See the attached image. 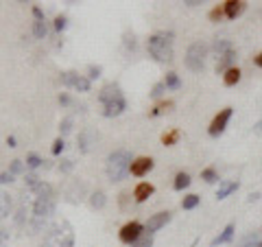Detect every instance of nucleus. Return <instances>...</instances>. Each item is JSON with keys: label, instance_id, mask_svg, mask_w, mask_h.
Returning a JSON list of instances; mask_svg holds the SVG:
<instances>
[{"label": "nucleus", "instance_id": "obj_1", "mask_svg": "<svg viewBox=\"0 0 262 247\" xmlns=\"http://www.w3.org/2000/svg\"><path fill=\"white\" fill-rule=\"evenodd\" d=\"M55 212V193H53V186L42 182L37 186L35 197H33V210H31V228L33 230H39L46 219H51V215Z\"/></svg>", "mask_w": 262, "mask_h": 247}, {"label": "nucleus", "instance_id": "obj_2", "mask_svg": "<svg viewBox=\"0 0 262 247\" xmlns=\"http://www.w3.org/2000/svg\"><path fill=\"white\" fill-rule=\"evenodd\" d=\"M98 101L103 103V114L107 118H114V116H120L122 112L127 110V101L125 96H122L120 88L116 84H110L101 90V94H98Z\"/></svg>", "mask_w": 262, "mask_h": 247}, {"label": "nucleus", "instance_id": "obj_3", "mask_svg": "<svg viewBox=\"0 0 262 247\" xmlns=\"http://www.w3.org/2000/svg\"><path fill=\"white\" fill-rule=\"evenodd\" d=\"M146 48L155 61H170L173 59V35L170 33H155L149 37Z\"/></svg>", "mask_w": 262, "mask_h": 247}, {"label": "nucleus", "instance_id": "obj_4", "mask_svg": "<svg viewBox=\"0 0 262 247\" xmlns=\"http://www.w3.org/2000/svg\"><path fill=\"white\" fill-rule=\"evenodd\" d=\"M129 169H131V153L129 151L118 149V151L110 153V158H107V177L112 179V182H120V179H125Z\"/></svg>", "mask_w": 262, "mask_h": 247}, {"label": "nucleus", "instance_id": "obj_5", "mask_svg": "<svg viewBox=\"0 0 262 247\" xmlns=\"http://www.w3.org/2000/svg\"><path fill=\"white\" fill-rule=\"evenodd\" d=\"M72 245H75V234H72V228L68 221L53 225L42 243V247H72Z\"/></svg>", "mask_w": 262, "mask_h": 247}, {"label": "nucleus", "instance_id": "obj_6", "mask_svg": "<svg viewBox=\"0 0 262 247\" xmlns=\"http://www.w3.org/2000/svg\"><path fill=\"white\" fill-rule=\"evenodd\" d=\"M206 57H208V46L203 44V42H194L188 46V51H186V66H188V70H192V72H201L203 70V66H206Z\"/></svg>", "mask_w": 262, "mask_h": 247}, {"label": "nucleus", "instance_id": "obj_7", "mask_svg": "<svg viewBox=\"0 0 262 247\" xmlns=\"http://www.w3.org/2000/svg\"><path fill=\"white\" fill-rule=\"evenodd\" d=\"M61 84L68 88H75L79 92H90V86H92L88 77H81L77 72H61Z\"/></svg>", "mask_w": 262, "mask_h": 247}, {"label": "nucleus", "instance_id": "obj_8", "mask_svg": "<svg viewBox=\"0 0 262 247\" xmlns=\"http://www.w3.org/2000/svg\"><path fill=\"white\" fill-rule=\"evenodd\" d=\"M142 232H144V228L138 223V221H131V223H127V225H122L120 228V232H118V236H120V241L122 243H127V245H134L138 238L142 236Z\"/></svg>", "mask_w": 262, "mask_h": 247}, {"label": "nucleus", "instance_id": "obj_9", "mask_svg": "<svg viewBox=\"0 0 262 247\" xmlns=\"http://www.w3.org/2000/svg\"><path fill=\"white\" fill-rule=\"evenodd\" d=\"M229 118H232V108L221 110V112L216 114V116H214V120H212V125H210V129H208V134H210L212 138L221 136V134H223V131H225V127H227Z\"/></svg>", "mask_w": 262, "mask_h": 247}, {"label": "nucleus", "instance_id": "obj_10", "mask_svg": "<svg viewBox=\"0 0 262 247\" xmlns=\"http://www.w3.org/2000/svg\"><path fill=\"white\" fill-rule=\"evenodd\" d=\"M168 221H170V212H158V215H153L149 221H146V232L149 234L158 232V230H162Z\"/></svg>", "mask_w": 262, "mask_h": 247}, {"label": "nucleus", "instance_id": "obj_11", "mask_svg": "<svg viewBox=\"0 0 262 247\" xmlns=\"http://www.w3.org/2000/svg\"><path fill=\"white\" fill-rule=\"evenodd\" d=\"M153 169V160L151 158H138L131 162V175H136V177H144L146 173H149Z\"/></svg>", "mask_w": 262, "mask_h": 247}, {"label": "nucleus", "instance_id": "obj_12", "mask_svg": "<svg viewBox=\"0 0 262 247\" xmlns=\"http://www.w3.org/2000/svg\"><path fill=\"white\" fill-rule=\"evenodd\" d=\"M223 11H225V18L236 20L245 11V3L243 0H227V3L223 5Z\"/></svg>", "mask_w": 262, "mask_h": 247}, {"label": "nucleus", "instance_id": "obj_13", "mask_svg": "<svg viewBox=\"0 0 262 247\" xmlns=\"http://www.w3.org/2000/svg\"><path fill=\"white\" fill-rule=\"evenodd\" d=\"M96 140H98V134L94 129H85L83 134L79 136V149L83 151V153H88L90 149H92V145H96Z\"/></svg>", "mask_w": 262, "mask_h": 247}, {"label": "nucleus", "instance_id": "obj_14", "mask_svg": "<svg viewBox=\"0 0 262 247\" xmlns=\"http://www.w3.org/2000/svg\"><path fill=\"white\" fill-rule=\"evenodd\" d=\"M153 193H155V188H153V184H149V182H140V184L134 188V197H136V201H138V203L146 201Z\"/></svg>", "mask_w": 262, "mask_h": 247}, {"label": "nucleus", "instance_id": "obj_15", "mask_svg": "<svg viewBox=\"0 0 262 247\" xmlns=\"http://www.w3.org/2000/svg\"><path fill=\"white\" fill-rule=\"evenodd\" d=\"M236 61V51L232 48V51H227V53H223L221 55V59L216 61V72H227L229 68H234V64Z\"/></svg>", "mask_w": 262, "mask_h": 247}, {"label": "nucleus", "instance_id": "obj_16", "mask_svg": "<svg viewBox=\"0 0 262 247\" xmlns=\"http://www.w3.org/2000/svg\"><path fill=\"white\" fill-rule=\"evenodd\" d=\"M9 212H11V197L5 191H0V223L9 217Z\"/></svg>", "mask_w": 262, "mask_h": 247}, {"label": "nucleus", "instance_id": "obj_17", "mask_svg": "<svg viewBox=\"0 0 262 247\" xmlns=\"http://www.w3.org/2000/svg\"><path fill=\"white\" fill-rule=\"evenodd\" d=\"M234 232H236V228H234V223H229L225 230H223V232H221L216 238H214V241H212V245H223V243H229V241H232V238H234Z\"/></svg>", "mask_w": 262, "mask_h": 247}, {"label": "nucleus", "instance_id": "obj_18", "mask_svg": "<svg viewBox=\"0 0 262 247\" xmlns=\"http://www.w3.org/2000/svg\"><path fill=\"white\" fill-rule=\"evenodd\" d=\"M241 75H243V72H241L238 68H229L225 75H223V84H225L227 88H232V86H236V84L241 81Z\"/></svg>", "mask_w": 262, "mask_h": 247}, {"label": "nucleus", "instance_id": "obj_19", "mask_svg": "<svg viewBox=\"0 0 262 247\" xmlns=\"http://www.w3.org/2000/svg\"><path fill=\"white\" fill-rule=\"evenodd\" d=\"M234 191H238V182H223V184H221V188H219L216 197H219V199H225V197H229Z\"/></svg>", "mask_w": 262, "mask_h": 247}, {"label": "nucleus", "instance_id": "obj_20", "mask_svg": "<svg viewBox=\"0 0 262 247\" xmlns=\"http://www.w3.org/2000/svg\"><path fill=\"white\" fill-rule=\"evenodd\" d=\"M175 191H184V188H188V186H190V175H188V173H177V175H175Z\"/></svg>", "mask_w": 262, "mask_h": 247}, {"label": "nucleus", "instance_id": "obj_21", "mask_svg": "<svg viewBox=\"0 0 262 247\" xmlns=\"http://www.w3.org/2000/svg\"><path fill=\"white\" fill-rule=\"evenodd\" d=\"M107 203V197H105V193H92V197H90V205L92 208H103V205Z\"/></svg>", "mask_w": 262, "mask_h": 247}, {"label": "nucleus", "instance_id": "obj_22", "mask_svg": "<svg viewBox=\"0 0 262 247\" xmlns=\"http://www.w3.org/2000/svg\"><path fill=\"white\" fill-rule=\"evenodd\" d=\"M232 42H229V39H216V42H214V53L221 57V55H223V53H227V51H232Z\"/></svg>", "mask_w": 262, "mask_h": 247}, {"label": "nucleus", "instance_id": "obj_23", "mask_svg": "<svg viewBox=\"0 0 262 247\" xmlns=\"http://www.w3.org/2000/svg\"><path fill=\"white\" fill-rule=\"evenodd\" d=\"M164 86L170 88V90H179L182 88V81H179V77L175 75V72H168L166 79H164Z\"/></svg>", "mask_w": 262, "mask_h": 247}, {"label": "nucleus", "instance_id": "obj_24", "mask_svg": "<svg viewBox=\"0 0 262 247\" xmlns=\"http://www.w3.org/2000/svg\"><path fill=\"white\" fill-rule=\"evenodd\" d=\"M46 33H48L46 22H37V20H35V24H33V35H35L37 39H44Z\"/></svg>", "mask_w": 262, "mask_h": 247}, {"label": "nucleus", "instance_id": "obj_25", "mask_svg": "<svg viewBox=\"0 0 262 247\" xmlns=\"http://www.w3.org/2000/svg\"><path fill=\"white\" fill-rule=\"evenodd\" d=\"M173 101H164V103H158L155 108L151 110V116H160V114H164V112H168L170 108H173Z\"/></svg>", "mask_w": 262, "mask_h": 247}, {"label": "nucleus", "instance_id": "obj_26", "mask_svg": "<svg viewBox=\"0 0 262 247\" xmlns=\"http://www.w3.org/2000/svg\"><path fill=\"white\" fill-rule=\"evenodd\" d=\"M199 197L196 195H188V197H184V201H182V208L184 210H192V208H196V205H199Z\"/></svg>", "mask_w": 262, "mask_h": 247}, {"label": "nucleus", "instance_id": "obj_27", "mask_svg": "<svg viewBox=\"0 0 262 247\" xmlns=\"http://www.w3.org/2000/svg\"><path fill=\"white\" fill-rule=\"evenodd\" d=\"M177 140H179V131H177V129H173V131H168V134L162 136V142L166 145V147H173Z\"/></svg>", "mask_w": 262, "mask_h": 247}, {"label": "nucleus", "instance_id": "obj_28", "mask_svg": "<svg viewBox=\"0 0 262 247\" xmlns=\"http://www.w3.org/2000/svg\"><path fill=\"white\" fill-rule=\"evenodd\" d=\"M151 245H153V234L149 232H142V236L134 243V247H151Z\"/></svg>", "mask_w": 262, "mask_h": 247}, {"label": "nucleus", "instance_id": "obj_29", "mask_svg": "<svg viewBox=\"0 0 262 247\" xmlns=\"http://www.w3.org/2000/svg\"><path fill=\"white\" fill-rule=\"evenodd\" d=\"M24 184H27V188H31V191H37V186L42 182H39V177L35 175V173H29V175L24 177Z\"/></svg>", "mask_w": 262, "mask_h": 247}, {"label": "nucleus", "instance_id": "obj_30", "mask_svg": "<svg viewBox=\"0 0 262 247\" xmlns=\"http://www.w3.org/2000/svg\"><path fill=\"white\" fill-rule=\"evenodd\" d=\"M201 179H206L208 184H212V182H216V179H219V173L212 169V167H210V169H203V171H201Z\"/></svg>", "mask_w": 262, "mask_h": 247}, {"label": "nucleus", "instance_id": "obj_31", "mask_svg": "<svg viewBox=\"0 0 262 247\" xmlns=\"http://www.w3.org/2000/svg\"><path fill=\"white\" fill-rule=\"evenodd\" d=\"M39 164H42V158H39V155H35V153H29V155H27V167L37 169Z\"/></svg>", "mask_w": 262, "mask_h": 247}, {"label": "nucleus", "instance_id": "obj_32", "mask_svg": "<svg viewBox=\"0 0 262 247\" xmlns=\"http://www.w3.org/2000/svg\"><path fill=\"white\" fill-rule=\"evenodd\" d=\"M225 15V11H223V7H214V9L210 11V20H214V22H219L221 18Z\"/></svg>", "mask_w": 262, "mask_h": 247}, {"label": "nucleus", "instance_id": "obj_33", "mask_svg": "<svg viewBox=\"0 0 262 247\" xmlns=\"http://www.w3.org/2000/svg\"><path fill=\"white\" fill-rule=\"evenodd\" d=\"M63 147H66V145H63V140H61V138H57L55 142H53V155H59V153L63 151Z\"/></svg>", "mask_w": 262, "mask_h": 247}, {"label": "nucleus", "instance_id": "obj_34", "mask_svg": "<svg viewBox=\"0 0 262 247\" xmlns=\"http://www.w3.org/2000/svg\"><path fill=\"white\" fill-rule=\"evenodd\" d=\"M70 129H72V118H63L61 125H59V131H61V134H68Z\"/></svg>", "mask_w": 262, "mask_h": 247}, {"label": "nucleus", "instance_id": "obj_35", "mask_svg": "<svg viewBox=\"0 0 262 247\" xmlns=\"http://www.w3.org/2000/svg\"><path fill=\"white\" fill-rule=\"evenodd\" d=\"M9 173H11V175H18V173H22V162L20 160H13L11 167H9Z\"/></svg>", "mask_w": 262, "mask_h": 247}, {"label": "nucleus", "instance_id": "obj_36", "mask_svg": "<svg viewBox=\"0 0 262 247\" xmlns=\"http://www.w3.org/2000/svg\"><path fill=\"white\" fill-rule=\"evenodd\" d=\"M13 182V175L9 171H5V173H0V184H11Z\"/></svg>", "mask_w": 262, "mask_h": 247}, {"label": "nucleus", "instance_id": "obj_37", "mask_svg": "<svg viewBox=\"0 0 262 247\" xmlns=\"http://www.w3.org/2000/svg\"><path fill=\"white\" fill-rule=\"evenodd\" d=\"M164 90H166V86H164V81H162V84H155V86H153V92H151V94H153V96H162Z\"/></svg>", "mask_w": 262, "mask_h": 247}, {"label": "nucleus", "instance_id": "obj_38", "mask_svg": "<svg viewBox=\"0 0 262 247\" xmlns=\"http://www.w3.org/2000/svg\"><path fill=\"white\" fill-rule=\"evenodd\" d=\"M55 29L57 31H63L66 29V18H63V15H57V18H55Z\"/></svg>", "mask_w": 262, "mask_h": 247}, {"label": "nucleus", "instance_id": "obj_39", "mask_svg": "<svg viewBox=\"0 0 262 247\" xmlns=\"http://www.w3.org/2000/svg\"><path fill=\"white\" fill-rule=\"evenodd\" d=\"M101 77V66H90V79Z\"/></svg>", "mask_w": 262, "mask_h": 247}, {"label": "nucleus", "instance_id": "obj_40", "mask_svg": "<svg viewBox=\"0 0 262 247\" xmlns=\"http://www.w3.org/2000/svg\"><path fill=\"white\" fill-rule=\"evenodd\" d=\"M7 241H9V232H7V230H0V247H5Z\"/></svg>", "mask_w": 262, "mask_h": 247}, {"label": "nucleus", "instance_id": "obj_41", "mask_svg": "<svg viewBox=\"0 0 262 247\" xmlns=\"http://www.w3.org/2000/svg\"><path fill=\"white\" fill-rule=\"evenodd\" d=\"M33 15H35L37 22H44V13H42V9H39V7H33Z\"/></svg>", "mask_w": 262, "mask_h": 247}, {"label": "nucleus", "instance_id": "obj_42", "mask_svg": "<svg viewBox=\"0 0 262 247\" xmlns=\"http://www.w3.org/2000/svg\"><path fill=\"white\" fill-rule=\"evenodd\" d=\"M59 169H61L63 173H68V171L72 169V160H63V162H61V167H59Z\"/></svg>", "mask_w": 262, "mask_h": 247}, {"label": "nucleus", "instance_id": "obj_43", "mask_svg": "<svg viewBox=\"0 0 262 247\" xmlns=\"http://www.w3.org/2000/svg\"><path fill=\"white\" fill-rule=\"evenodd\" d=\"M59 103H61V105H70V96H68V94H61V96H59Z\"/></svg>", "mask_w": 262, "mask_h": 247}, {"label": "nucleus", "instance_id": "obj_44", "mask_svg": "<svg viewBox=\"0 0 262 247\" xmlns=\"http://www.w3.org/2000/svg\"><path fill=\"white\" fill-rule=\"evenodd\" d=\"M253 64H256L258 68H262V53H260V55H256V57H253Z\"/></svg>", "mask_w": 262, "mask_h": 247}, {"label": "nucleus", "instance_id": "obj_45", "mask_svg": "<svg viewBox=\"0 0 262 247\" xmlns=\"http://www.w3.org/2000/svg\"><path fill=\"white\" fill-rule=\"evenodd\" d=\"M7 145H9V147H15V138L9 136V138H7Z\"/></svg>", "mask_w": 262, "mask_h": 247}, {"label": "nucleus", "instance_id": "obj_46", "mask_svg": "<svg viewBox=\"0 0 262 247\" xmlns=\"http://www.w3.org/2000/svg\"><path fill=\"white\" fill-rule=\"evenodd\" d=\"M256 247H262V243H258V245H256Z\"/></svg>", "mask_w": 262, "mask_h": 247}]
</instances>
